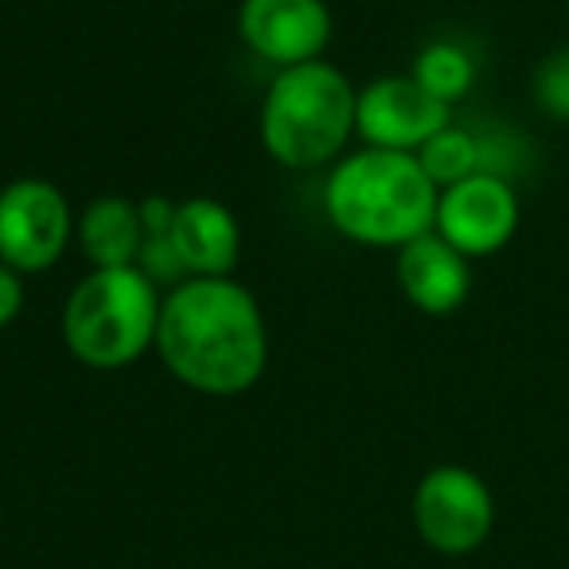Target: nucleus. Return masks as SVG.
<instances>
[{"mask_svg":"<svg viewBox=\"0 0 569 569\" xmlns=\"http://www.w3.org/2000/svg\"><path fill=\"white\" fill-rule=\"evenodd\" d=\"M157 356L196 395L230 398L266 375L269 332L258 297L234 277H188L164 297Z\"/></svg>","mask_w":569,"mask_h":569,"instance_id":"nucleus-1","label":"nucleus"},{"mask_svg":"<svg viewBox=\"0 0 569 569\" xmlns=\"http://www.w3.org/2000/svg\"><path fill=\"white\" fill-rule=\"evenodd\" d=\"M437 183L413 152L359 149L332 168L325 183V214L343 238L359 246L402 250L433 230Z\"/></svg>","mask_w":569,"mask_h":569,"instance_id":"nucleus-2","label":"nucleus"},{"mask_svg":"<svg viewBox=\"0 0 569 569\" xmlns=\"http://www.w3.org/2000/svg\"><path fill=\"white\" fill-rule=\"evenodd\" d=\"M356 102L359 90L340 67L325 59L284 67L261 98V144L277 164L297 172L332 164L356 133Z\"/></svg>","mask_w":569,"mask_h":569,"instance_id":"nucleus-3","label":"nucleus"},{"mask_svg":"<svg viewBox=\"0 0 569 569\" xmlns=\"http://www.w3.org/2000/svg\"><path fill=\"white\" fill-rule=\"evenodd\" d=\"M160 305L157 284L137 266L90 269L67 297V351L94 371H121L157 348Z\"/></svg>","mask_w":569,"mask_h":569,"instance_id":"nucleus-4","label":"nucleus"},{"mask_svg":"<svg viewBox=\"0 0 569 569\" xmlns=\"http://www.w3.org/2000/svg\"><path fill=\"white\" fill-rule=\"evenodd\" d=\"M413 527L433 553L465 558L496 530V496L472 468L437 465L413 488Z\"/></svg>","mask_w":569,"mask_h":569,"instance_id":"nucleus-5","label":"nucleus"},{"mask_svg":"<svg viewBox=\"0 0 569 569\" xmlns=\"http://www.w3.org/2000/svg\"><path fill=\"white\" fill-rule=\"evenodd\" d=\"M74 238V214L51 180L20 176L0 188V261L17 273L51 269Z\"/></svg>","mask_w":569,"mask_h":569,"instance_id":"nucleus-6","label":"nucleus"},{"mask_svg":"<svg viewBox=\"0 0 569 569\" xmlns=\"http://www.w3.org/2000/svg\"><path fill=\"white\" fill-rule=\"evenodd\" d=\"M519 191L511 188L507 176L483 168L437 196L433 230L449 246H457L468 261H476L503 250L519 230Z\"/></svg>","mask_w":569,"mask_h":569,"instance_id":"nucleus-7","label":"nucleus"},{"mask_svg":"<svg viewBox=\"0 0 569 569\" xmlns=\"http://www.w3.org/2000/svg\"><path fill=\"white\" fill-rule=\"evenodd\" d=\"M452 121V106L437 102L413 74H382L359 90L356 133L367 149L418 152Z\"/></svg>","mask_w":569,"mask_h":569,"instance_id":"nucleus-8","label":"nucleus"},{"mask_svg":"<svg viewBox=\"0 0 569 569\" xmlns=\"http://www.w3.org/2000/svg\"><path fill=\"white\" fill-rule=\"evenodd\" d=\"M238 36L273 71L301 67L332 43V9L325 0H242Z\"/></svg>","mask_w":569,"mask_h":569,"instance_id":"nucleus-9","label":"nucleus"},{"mask_svg":"<svg viewBox=\"0 0 569 569\" xmlns=\"http://www.w3.org/2000/svg\"><path fill=\"white\" fill-rule=\"evenodd\" d=\"M395 273L402 297L426 317H452L472 293V261L437 230H426L398 250Z\"/></svg>","mask_w":569,"mask_h":569,"instance_id":"nucleus-10","label":"nucleus"},{"mask_svg":"<svg viewBox=\"0 0 569 569\" xmlns=\"http://www.w3.org/2000/svg\"><path fill=\"white\" fill-rule=\"evenodd\" d=\"M168 238L188 277H230L242 258V227L234 211L211 196L176 203Z\"/></svg>","mask_w":569,"mask_h":569,"instance_id":"nucleus-11","label":"nucleus"},{"mask_svg":"<svg viewBox=\"0 0 569 569\" xmlns=\"http://www.w3.org/2000/svg\"><path fill=\"white\" fill-rule=\"evenodd\" d=\"M74 238L94 269L137 266L144 246L141 203L126 196H98L74 219Z\"/></svg>","mask_w":569,"mask_h":569,"instance_id":"nucleus-12","label":"nucleus"},{"mask_svg":"<svg viewBox=\"0 0 569 569\" xmlns=\"http://www.w3.org/2000/svg\"><path fill=\"white\" fill-rule=\"evenodd\" d=\"M413 157L421 160V168H426V176L437 183V191H445V188H452V183L468 180V176L483 172L480 137H476L472 129L457 126V121H449L441 133L429 137Z\"/></svg>","mask_w":569,"mask_h":569,"instance_id":"nucleus-13","label":"nucleus"},{"mask_svg":"<svg viewBox=\"0 0 569 569\" xmlns=\"http://www.w3.org/2000/svg\"><path fill=\"white\" fill-rule=\"evenodd\" d=\"M413 79L421 82V87L429 90V94L437 98V102L445 106H457L460 98L472 90L476 82V63L472 56H468L460 43L452 40H433L426 43V48L418 51V59H413Z\"/></svg>","mask_w":569,"mask_h":569,"instance_id":"nucleus-14","label":"nucleus"},{"mask_svg":"<svg viewBox=\"0 0 569 569\" xmlns=\"http://www.w3.org/2000/svg\"><path fill=\"white\" fill-rule=\"evenodd\" d=\"M530 98L550 121L569 126V43L553 48L530 74Z\"/></svg>","mask_w":569,"mask_h":569,"instance_id":"nucleus-15","label":"nucleus"},{"mask_svg":"<svg viewBox=\"0 0 569 569\" xmlns=\"http://www.w3.org/2000/svg\"><path fill=\"white\" fill-rule=\"evenodd\" d=\"M24 309V273L0 261V328H9Z\"/></svg>","mask_w":569,"mask_h":569,"instance_id":"nucleus-16","label":"nucleus"},{"mask_svg":"<svg viewBox=\"0 0 569 569\" xmlns=\"http://www.w3.org/2000/svg\"><path fill=\"white\" fill-rule=\"evenodd\" d=\"M566 20H569V0H566Z\"/></svg>","mask_w":569,"mask_h":569,"instance_id":"nucleus-17","label":"nucleus"}]
</instances>
